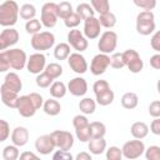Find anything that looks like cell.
Here are the masks:
<instances>
[{
  "instance_id": "29",
  "label": "cell",
  "mask_w": 160,
  "mask_h": 160,
  "mask_svg": "<svg viewBox=\"0 0 160 160\" xmlns=\"http://www.w3.org/2000/svg\"><path fill=\"white\" fill-rule=\"evenodd\" d=\"M70 55V45L68 42H60L54 49V56L56 60H66Z\"/></svg>"
},
{
  "instance_id": "38",
  "label": "cell",
  "mask_w": 160,
  "mask_h": 160,
  "mask_svg": "<svg viewBox=\"0 0 160 160\" xmlns=\"http://www.w3.org/2000/svg\"><path fill=\"white\" fill-rule=\"evenodd\" d=\"M41 28H42L41 21H40L39 19H36V18L28 20L26 24H25V30H26V32H28V34H31V35L39 32V31L41 30Z\"/></svg>"
},
{
  "instance_id": "51",
  "label": "cell",
  "mask_w": 160,
  "mask_h": 160,
  "mask_svg": "<svg viewBox=\"0 0 160 160\" xmlns=\"http://www.w3.org/2000/svg\"><path fill=\"white\" fill-rule=\"evenodd\" d=\"M52 159L54 160H72V155L69 152V151H65V150H56V152L52 154Z\"/></svg>"
},
{
  "instance_id": "19",
  "label": "cell",
  "mask_w": 160,
  "mask_h": 160,
  "mask_svg": "<svg viewBox=\"0 0 160 160\" xmlns=\"http://www.w3.org/2000/svg\"><path fill=\"white\" fill-rule=\"evenodd\" d=\"M0 96H1V101L5 106L10 108V109H16V102L19 99V92H15L10 89H8L4 84L0 86Z\"/></svg>"
},
{
  "instance_id": "21",
  "label": "cell",
  "mask_w": 160,
  "mask_h": 160,
  "mask_svg": "<svg viewBox=\"0 0 160 160\" xmlns=\"http://www.w3.org/2000/svg\"><path fill=\"white\" fill-rule=\"evenodd\" d=\"M88 142V149L92 155H101L106 150V140L104 138H91Z\"/></svg>"
},
{
  "instance_id": "30",
  "label": "cell",
  "mask_w": 160,
  "mask_h": 160,
  "mask_svg": "<svg viewBox=\"0 0 160 160\" xmlns=\"http://www.w3.org/2000/svg\"><path fill=\"white\" fill-rule=\"evenodd\" d=\"M91 138H104L106 134V126L101 121H92L89 124Z\"/></svg>"
},
{
  "instance_id": "20",
  "label": "cell",
  "mask_w": 160,
  "mask_h": 160,
  "mask_svg": "<svg viewBox=\"0 0 160 160\" xmlns=\"http://www.w3.org/2000/svg\"><path fill=\"white\" fill-rule=\"evenodd\" d=\"M4 85L15 92H20V90L22 89V81H21L20 76L14 71L6 72L5 79H4Z\"/></svg>"
},
{
  "instance_id": "48",
  "label": "cell",
  "mask_w": 160,
  "mask_h": 160,
  "mask_svg": "<svg viewBox=\"0 0 160 160\" xmlns=\"http://www.w3.org/2000/svg\"><path fill=\"white\" fill-rule=\"evenodd\" d=\"M86 125H89V120H88V118H86V115H75L74 118H72V126L76 129V128H81V126H86Z\"/></svg>"
},
{
  "instance_id": "53",
  "label": "cell",
  "mask_w": 160,
  "mask_h": 160,
  "mask_svg": "<svg viewBox=\"0 0 160 160\" xmlns=\"http://www.w3.org/2000/svg\"><path fill=\"white\" fill-rule=\"evenodd\" d=\"M150 131L156 136L160 135V118H154L150 124Z\"/></svg>"
},
{
  "instance_id": "43",
  "label": "cell",
  "mask_w": 160,
  "mask_h": 160,
  "mask_svg": "<svg viewBox=\"0 0 160 160\" xmlns=\"http://www.w3.org/2000/svg\"><path fill=\"white\" fill-rule=\"evenodd\" d=\"M80 21H81V18L74 11L71 15H69L66 19H64V24H65V26L66 28H69V29H75L79 24H80Z\"/></svg>"
},
{
  "instance_id": "10",
  "label": "cell",
  "mask_w": 160,
  "mask_h": 160,
  "mask_svg": "<svg viewBox=\"0 0 160 160\" xmlns=\"http://www.w3.org/2000/svg\"><path fill=\"white\" fill-rule=\"evenodd\" d=\"M68 41H69V45L76 50L78 52H82L88 49L89 46V42H88V39L84 36V34L78 30L76 28L75 29H71L68 34Z\"/></svg>"
},
{
  "instance_id": "50",
  "label": "cell",
  "mask_w": 160,
  "mask_h": 160,
  "mask_svg": "<svg viewBox=\"0 0 160 160\" xmlns=\"http://www.w3.org/2000/svg\"><path fill=\"white\" fill-rule=\"evenodd\" d=\"M29 96H30V99H31V101H32L34 106L36 108V110H39L40 108H42L44 99H42V96H41L39 92H30V94H29Z\"/></svg>"
},
{
  "instance_id": "24",
  "label": "cell",
  "mask_w": 160,
  "mask_h": 160,
  "mask_svg": "<svg viewBox=\"0 0 160 160\" xmlns=\"http://www.w3.org/2000/svg\"><path fill=\"white\" fill-rule=\"evenodd\" d=\"M120 102H121V106H122L124 109L132 110V109H135V108L138 106V104H139V98H138V95H136L135 92L129 91V92H125V94L121 96Z\"/></svg>"
},
{
  "instance_id": "5",
  "label": "cell",
  "mask_w": 160,
  "mask_h": 160,
  "mask_svg": "<svg viewBox=\"0 0 160 160\" xmlns=\"http://www.w3.org/2000/svg\"><path fill=\"white\" fill-rule=\"evenodd\" d=\"M118 45V34L112 30H106L100 35L98 41V49L102 54H112Z\"/></svg>"
},
{
  "instance_id": "47",
  "label": "cell",
  "mask_w": 160,
  "mask_h": 160,
  "mask_svg": "<svg viewBox=\"0 0 160 160\" xmlns=\"http://www.w3.org/2000/svg\"><path fill=\"white\" fill-rule=\"evenodd\" d=\"M110 89V85L106 80H96L92 85V90H94V94H99V92H102L105 90Z\"/></svg>"
},
{
  "instance_id": "45",
  "label": "cell",
  "mask_w": 160,
  "mask_h": 160,
  "mask_svg": "<svg viewBox=\"0 0 160 160\" xmlns=\"http://www.w3.org/2000/svg\"><path fill=\"white\" fill-rule=\"evenodd\" d=\"M10 136V125L6 120L0 119V142H4Z\"/></svg>"
},
{
  "instance_id": "33",
  "label": "cell",
  "mask_w": 160,
  "mask_h": 160,
  "mask_svg": "<svg viewBox=\"0 0 160 160\" xmlns=\"http://www.w3.org/2000/svg\"><path fill=\"white\" fill-rule=\"evenodd\" d=\"M19 15L21 19H24L26 21L30 19H34L36 15V8L32 4H24L19 8Z\"/></svg>"
},
{
  "instance_id": "4",
  "label": "cell",
  "mask_w": 160,
  "mask_h": 160,
  "mask_svg": "<svg viewBox=\"0 0 160 160\" xmlns=\"http://www.w3.org/2000/svg\"><path fill=\"white\" fill-rule=\"evenodd\" d=\"M31 48L38 51L50 50L55 44V35L51 31H39L32 35L30 40Z\"/></svg>"
},
{
  "instance_id": "16",
  "label": "cell",
  "mask_w": 160,
  "mask_h": 160,
  "mask_svg": "<svg viewBox=\"0 0 160 160\" xmlns=\"http://www.w3.org/2000/svg\"><path fill=\"white\" fill-rule=\"evenodd\" d=\"M66 89L72 96L80 98V96H84L88 92V82L84 78L76 76V78H74L69 81Z\"/></svg>"
},
{
  "instance_id": "27",
  "label": "cell",
  "mask_w": 160,
  "mask_h": 160,
  "mask_svg": "<svg viewBox=\"0 0 160 160\" xmlns=\"http://www.w3.org/2000/svg\"><path fill=\"white\" fill-rule=\"evenodd\" d=\"M79 109L84 115H91L95 112L96 109V101L91 98H84L79 101Z\"/></svg>"
},
{
  "instance_id": "36",
  "label": "cell",
  "mask_w": 160,
  "mask_h": 160,
  "mask_svg": "<svg viewBox=\"0 0 160 160\" xmlns=\"http://www.w3.org/2000/svg\"><path fill=\"white\" fill-rule=\"evenodd\" d=\"M90 5L94 9L95 12L104 14L106 11H110V2L109 0H90Z\"/></svg>"
},
{
  "instance_id": "54",
  "label": "cell",
  "mask_w": 160,
  "mask_h": 160,
  "mask_svg": "<svg viewBox=\"0 0 160 160\" xmlns=\"http://www.w3.org/2000/svg\"><path fill=\"white\" fill-rule=\"evenodd\" d=\"M150 66L155 70H159L160 69V54H155L150 58Z\"/></svg>"
},
{
  "instance_id": "44",
  "label": "cell",
  "mask_w": 160,
  "mask_h": 160,
  "mask_svg": "<svg viewBox=\"0 0 160 160\" xmlns=\"http://www.w3.org/2000/svg\"><path fill=\"white\" fill-rule=\"evenodd\" d=\"M105 151H106V159L108 160H121V158H122L121 149L118 146H110Z\"/></svg>"
},
{
  "instance_id": "57",
  "label": "cell",
  "mask_w": 160,
  "mask_h": 160,
  "mask_svg": "<svg viewBox=\"0 0 160 160\" xmlns=\"http://www.w3.org/2000/svg\"><path fill=\"white\" fill-rule=\"evenodd\" d=\"M76 160H91V155L90 152H86V151H82V152H79L76 156H75Z\"/></svg>"
},
{
  "instance_id": "32",
  "label": "cell",
  "mask_w": 160,
  "mask_h": 160,
  "mask_svg": "<svg viewBox=\"0 0 160 160\" xmlns=\"http://www.w3.org/2000/svg\"><path fill=\"white\" fill-rule=\"evenodd\" d=\"M75 12L81 18V20H85V19H88V18L95 16L94 9H92L91 5L88 4V2H81V4H79V5L76 6Z\"/></svg>"
},
{
  "instance_id": "28",
  "label": "cell",
  "mask_w": 160,
  "mask_h": 160,
  "mask_svg": "<svg viewBox=\"0 0 160 160\" xmlns=\"http://www.w3.org/2000/svg\"><path fill=\"white\" fill-rule=\"evenodd\" d=\"M98 20H99L100 25L102 28H106V29H111V28H114L116 25V16L111 11H106L104 14H100Z\"/></svg>"
},
{
  "instance_id": "15",
  "label": "cell",
  "mask_w": 160,
  "mask_h": 160,
  "mask_svg": "<svg viewBox=\"0 0 160 160\" xmlns=\"http://www.w3.org/2000/svg\"><path fill=\"white\" fill-rule=\"evenodd\" d=\"M100 31H101V25L98 20V18L91 16L84 20V36L86 39L94 40L96 38L100 36Z\"/></svg>"
},
{
  "instance_id": "49",
  "label": "cell",
  "mask_w": 160,
  "mask_h": 160,
  "mask_svg": "<svg viewBox=\"0 0 160 160\" xmlns=\"http://www.w3.org/2000/svg\"><path fill=\"white\" fill-rule=\"evenodd\" d=\"M149 114L152 118H160V101L154 100L149 105Z\"/></svg>"
},
{
  "instance_id": "7",
  "label": "cell",
  "mask_w": 160,
  "mask_h": 160,
  "mask_svg": "<svg viewBox=\"0 0 160 160\" xmlns=\"http://www.w3.org/2000/svg\"><path fill=\"white\" fill-rule=\"evenodd\" d=\"M58 14H56V4L55 2H45L41 8V25L46 29H51L58 22Z\"/></svg>"
},
{
  "instance_id": "41",
  "label": "cell",
  "mask_w": 160,
  "mask_h": 160,
  "mask_svg": "<svg viewBox=\"0 0 160 160\" xmlns=\"http://www.w3.org/2000/svg\"><path fill=\"white\" fill-rule=\"evenodd\" d=\"M144 154L148 160H160V148L156 145H151L148 149L145 148Z\"/></svg>"
},
{
  "instance_id": "37",
  "label": "cell",
  "mask_w": 160,
  "mask_h": 160,
  "mask_svg": "<svg viewBox=\"0 0 160 160\" xmlns=\"http://www.w3.org/2000/svg\"><path fill=\"white\" fill-rule=\"evenodd\" d=\"M52 81H54V79H52L51 76H49L45 71L38 74V75H36V79H35L36 85H38L39 88H41V89H46V88H49V86L52 84Z\"/></svg>"
},
{
  "instance_id": "31",
  "label": "cell",
  "mask_w": 160,
  "mask_h": 160,
  "mask_svg": "<svg viewBox=\"0 0 160 160\" xmlns=\"http://www.w3.org/2000/svg\"><path fill=\"white\" fill-rule=\"evenodd\" d=\"M72 12H74L72 5L69 1H61L60 4H56V14H58V18H60V19L64 20L69 15H71Z\"/></svg>"
},
{
  "instance_id": "34",
  "label": "cell",
  "mask_w": 160,
  "mask_h": 160,
  "mask_svg": "<svg viewBox=\"0 0 160 160\" xmlns=\"http://www.w3.org/2000/svg\"><path fill=\"white\" fill-rule=\"evenodd\" d=\"M44 71L55 80V79H59L62 75V66L60 64H58V62H50V64H48L45 66Z\"/></svg>"
},
{
  "instance_id": "17",
  "label": "cell",
  "mask_w": 160,
  "mask_h": 160,
  "mask_svg": "<svg viewBox=\"0 0 160 160\" xmlns=\"http://www.w3.org/2000/svg\"><path fill=\"white\" fill-rule=\"evenodd\" d=\"M55 149L54 140L50 134H44L35 140V150L41 155H49Z\"/></svg>"
},
{
  "instance_id": "40",
  "label": "cell",
  "mask_w": 160,
  "mask_h": 160,
  "mask_svg": "<svg viewBox=\"0 0 160 160\" xmlns=\"http://www.w3.org/2000/svg\"><path fill=\"white\" fill-rule=\"evenodd\" d=\"M89 124H90V122H89ZM75 135H76V138H78L79 141H81V142H88V141L91 139L89 125L81 126V128H76V129H75Z\"/></svg>"
},
{
  "instance_id": "23",
  "label": "cell",
  "mask_w": 160,
  "mask_h": 160,
  "mask_svg": "<svg viewBox=\"0 0 160 160\" xmlns=\"http://www.w3.org/2000/svg\"><path fill=\"white\" fill-rule=\"evenodd\" d=\"M130 132L135 139H144L149 134V126L144 121H136L131 125Z\"/></svg>"
},
{
  "instance_id": "52",
  "label": "cell",
  "mask_w": 160,
  "mask_h": 160,
  "mask_svg": "<svg viewBox=\"0 0 160 160\" xmlns=\"http://www.w3.org/2000/svg\"><path fill=\"white\" fill-rule=\"evenodd\" d=\"M150 45L155 51H160V32L159 31H154V35L151 36L150 40Z\"/></svg>"
},
{
  "instance_id": "13",
  "label": "cell",
  "mask_w": 160,
  "mask_h": 160,
  "mask_svg": "<svg viewBox=\"0 0 160 160\" xmlns=\"http://www.w3.org/2000/svg\"><path fill=\"white\" fill-rule=\"evenodd\" d=\"M19 41V32L14 28H5L0 32V51L6 50Z\"/></svg>"
},
{
  "instance_id": "6",
  "label": "cell",
  "mask_w": 160,
  "mask_h": 160,
  "mask_svg": "<svg viewBox=\"0 0 160 160\" xmlns=\"http://www.w3.org/2000/svg\"><path fill=\"white\" fill-rule=\"evenodd\" d=\"M144 151H145V145L141 141V139L126 141L121 148L122 156L125 159H129V160H134V159L140 158L144 154Z\"/></svg>"
},
{
  "instance_id": "18",
  "label": "cell",
  "mask_w": 160,
  "mask_h": 160,
  "mask_svg": "<svg viewBox=\"0 0 160 160\" xmlns=\"http://www.w3.org/2000/svg\"><path fill=\"white\" fill-rule=\"evenodd\" d=\"M29 130L24 126H16L11 134H10V139H11V142L14 145H16L18 148H21V146H25L29 141Z\"/></svg>"
},
{
  "instance_id": "8",
  "label": "cell",
  "mask_w": 160,
  "mask_h": 160,
  "mask_svg": "<svg viewBox=\"0 0 160 160\" xmlns=\"http://www.w3.org/2000/svg\"><path fill=\"white\" fill-rule=\"evenodd\" d=\"M51 138L54 140L55 148L60 149V150H65L69 151L72 145H74V135L70 131H65V130H55L51 134Z\"/></svg>"
},
{
  "instance_id": "12",
  "label": "cell",
  "mask_w": 160,
  "mask_h": 160,
  "mask_svg": "<svg viewBox=\"0 0 160 160\" xmlns=\"http://www.w3.org/2000/svg\"><path fill=\"white\" fill-rule=\"evenodd\" d=\"M68 64L70 69L76 74H85L88 71V61L81 52H70L68 56Z\"/></svg>"
},
{
  "instance_id": "3",
  "label": "cell",
  "mask_w": 160,
  "mask_h": 160,
  "mask_svg": "<svg viewBox=\"0 0 160 160\" xmlns=\"http://www.w3.org/2000/svg\"><path fill=\"white\" fill-rule=\"evenodd\" d=\"M5 59L8 60L10 69L14 70H22L26 66V60H28V55L22 49L15 48V49H10V50H2L0 51Z\"/></svg>"
},
{
  "instance_id": "39",
  "label": "cell",
  "mask_w": 160,
  "mask_h": 160,
  "mask_svg": "<svg viewBox=\"0 0 160 160\" xmlns=\"http://www.w3.org/2000/svg\"><path fill=\"white\" fill-rule=\"evenodd\" d=\"M125 66H128V69L130 70V72H132V74H139V72L142 70V68H144V61L141 60V58H140V55H139V56L134 58L132 60H130Z\"/></svg>"
},
{
  "instance_id": "42",
  "label": "cell",
  "mask_w": 160,
  "mask_h": 160,
  "mask_svg": "<svg viewBox=\"0 0 160 160\" xmlns=\"http://www.w3.org/2000/svg\"><path fill=\"white\" fill-rule=\"evenodd\" d=\"M110 66L114 69H121L125 66L121 52H112L110 56Z\"/></svg>"
},
{
  "instance_id": "11",
  "label": "cell",
  "mask_w": 160,
  "mask_h": 160,
  "mask_svg": "<svg viewBox=\"0 0 160 160\" xmlns=\"http://www.w3.org/2000/svg\"><path fill=\"white\" fill-rule=\"evenodd\" d=\"M109 66H110V56L108 54L100 52L92 58L90 64V71L92 75L99 76V75H102Z\"/></svg>"
},
{
  "instance_id": "26",
  "label": "cell",
  "mask_w": 160,
  "mask_h": 160,
  "mask_svg": "<svg viewBox=\"0 0 160 160\" xmlns=\"http://www.w3.org/2000/svg\"><path fill=\"white\" fill-rule=\"evenodd\" d=\"M95 96H96L95 101H96V104H99L100 106H108V105H110V104L114 101V99H115V94H114V91L111 90V88L108 89V90H105V91H102V92L96 94Z\"/></svg>"
},
{
  "instance_id": "2",
  "label": "cell",
  "mask_w": 160,
  "mask_h": 160,
  "mask_svg": "<svg viewBox=\"0 0 160 160\" xmlns=\"http://www.w3.org/2000/svg\"><path fill=\"white\" fill-rule=\"evenodd\" d=\"M155 15L150 10H142L136 16V31L140 35L148 36L155 31Z\"/></svg>"
},
{
  "instance_id": "1",
  "label": "cell",
  "mask_w": 160,
  "mask_h": 160,
  "mask_svg": "<svg viewBox=\"0 0 160 160\" xmlns=\"http://www.w3.org/2000/svg\"><path fill=\"white\" fill-rule=\"evenodd\" d=\"M19 19V5L14 0H6L0 4V25L12 28Z\"/></svg>"
},
{
  "instance_id": "25",
  "label": "cell",
  "mask_w": 160,
  "mask_h": 160,
  "mask_svg": "<svg viewBox=\"0 0 160 160\" xmlns=\"http://www.w3.org/2000/svg\"><path fill=\"white\" fill-rule=\"evenodd\" d=\"M49 88H50V90H49L50 91V95L54 99H61L68 92L66 85L62 81H52V84Z\"/></svg>"
},
{
  "instance_id": "35",
  "label": "cell",
  "mask_w": 160,
  "mask_h": 160,
  "mask_svg": "<svg viewBox=\"0 0 160 160\" xmlns=\"http://www.w3.org/2000/svg\"><path fill=\"white\" fill-rule=\"evenodd\" d=\"M19 155H20L19 148L14 144L6 145L2 150V159L4 160H16V159H19Z\"/></svg>"
},
{
  "instance_id": "14",
  "label": "cell",
  "mask_w": 160,
  "mask_h": 160,
  "mask_svg": "<svg viewBox=\"0 0 160 160\" xmlns=\"http://www.w3.org/2000/svg\"><path fill=\"white\" fill-rule=\"evenodd\" d=\"M16 110L22 118H31L36 112V108L34 106L29 95H21L16 102Z\"/></svg>"
},
{
  "instance_id": "9",
  "label": "cell",
  "mask_w": 160,
  "mask_h": 160,
  "mask_svg": "<svg viewBox=\"0 0 160 160\" xmlns=\"http://www.w3.org/2000/svg\"><path fill=\"white\" fill-rule=\"evenodd\" d=\"M45 66H46V58H45V55H44L42 52L38 51V52H35V54H31V55L28 58V60H26V66H25V68L28 69V71H29L30 74L38 75V74H40V72L44 71Z\"/></svg>"
},
{
  "instance_id": "22",
  "label": "cell",
  "mask_w": 160,
  "mask_h": 160,
  "mask_svg": "<svg viewBox=\"0 0 160 160\" xmlns=\"http://www.w3.org/2000/svg\"><path fill=\"white\" fill-rule=\"evenodd\" d=\"M42 110H44V112H45L46 115L56 116V115H59L60 111H61V105H60V102H59L56 99L51 98V99L44 101V104H42Z\"/></svg>"
},
{
  "instance_id": "46",
  "label": "cell",
  "mask_w": 160,
  "mask_h": 160,
  "mask_svg": "<svg viewBox=\"0 0 160 160\" xmlns=\"http://www.w3.org/2000/svg\"><path fill=\"white\" fill-rule=\"evenodd\" d=\"M132 2L138 8L142 10H150V11L154 10L156 6V0H132Z\"/></svg>"
},
{
  "instance_id": "56",
  "label": "cell",
  "mask_w": 160,
  "mask_h": 160,
  "mask_svg": "<svg viewBox=\"0 0 160 160\" xmlns=\"http://www.w3.org/2000/svg\"><path fill=\"white\" fill-rule=\"evenodd\" d=\"M19 158H20L21 160H30V159L38 160V159H39V156H38L36 154L31 152V151H24L22 154H20V155H19Z\"/></svg>"
},
{
  "instance_id": "55",
  "label": "cell",
  "mask_w": 160,
  "mask_h": 160,
  "mask_svg": "<svg viewBox=\"0 0 160 160\" xmlns=\"http://www.w3.org/2000/svg\"><path fill=\"white\" fill-rule=\"evenodd\" d=\"M8 70H10V65L5 59V56L0 52V72H6Z\"/></svg>"
}]
</instances>
